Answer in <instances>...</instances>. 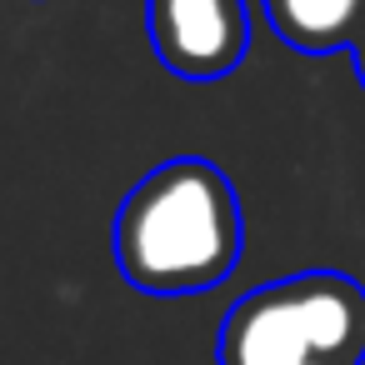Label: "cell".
Returning a JSON list of instances; mask_svg holds the SVG:
<instances>
[{"label": "cell", "mask_w": 365, "mask_h": 365, "mask_svg": "<svg viewBox=\"0 0 365 365\" xmlns=\"http://www.w3.org/2000/svg\"><path fill=\"white\" fill-rule=\"evenodd\" d=\"M110 250L125 285L145 295H200L230 280L245 250V215L215 160L175 155L145 170L115 220Z\"/></svg>", "instance_id": "obj_1"}, {"label": "cell", "mask_w": 365, "mask_h": 365, "mask_svg": "<svg viewBox=\"0 0 365 365\" xmlns=\"http://www.w3.org/2000/svg\"><path fill=\"white\" fill-rule=\"evenodd\" d=\"M365 360V285L340 270H300L240 295L215 340V365Z\"/></svg>", "instance_id": "obj_2"}, {"label": "cell", "mask_w": 365, "mask_h": 365, "mask_svg": "<svg viewBox=\"0 0 365 365\" xmlns=\"http://www.w3.org/2000/svg\"><path fill=\"white\" fill-rule=\"evenodd\" d=\"M145 36L180 81H220L250 51L245 0H145Z\"/></svg>", "instance_id": "obj_3"}, {"label": "cell", "mask_w": 365, "mask_h": 365, "mask_svg": "<svg viewBox=\"0 0 365 365\" xmlns=\"http://www.w3.org/2000/svg\"><path fill=\"white\" fill-rule=\"evenodd\" d=\"M270 31L305 56L350 51L365 31V0H260Z\"/></svg>", "instance_id": "obj_4"}, {"label": "cell", "mask_w": 365, "mask_h": 365, "mask_svg": "<svg viewBox=\"0 0 365 365\" xmlns=\"http://www.w3.org/2000/svg\"><path fill=\"white\" fill-rule=\"evenodd\" d=\"M350 61H355V71H360V81H365V31L355 36V46H350Z\"/></svg>", "instance_id": "obj_5"}, {"label": "cell", "mask_w": 365, "mask_h": 365, "mask_svg": "<svg viewBox=\"0 0 365 365\" xmlns=\"http://www.w3.org/2000/svg\"><path fill=\"white\" fill-rule=\"evenodd\" d=\"M295 365H360V360H330V355H315V360H295Z\"/></svg>", "instance_id": "obj_6"}]
</instances>
